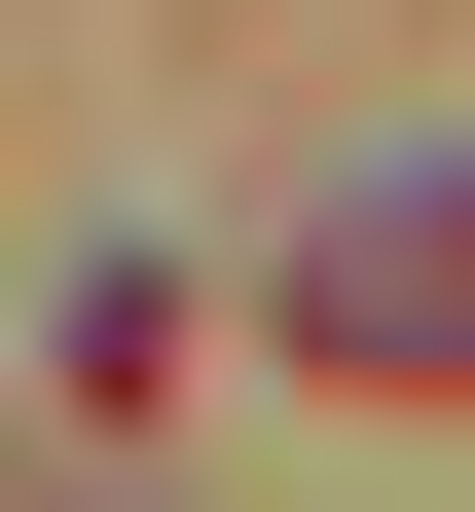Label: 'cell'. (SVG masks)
<instances>
[{"mask_svg": "<svg viewBox=\"0 0 475 512\" xmlns=\"http://www.w3.org/2000/svg\"><path fill=\"white\" fill-rule=\"evenodd\" d=\"M366 330H402V366H475V183H402V220H329V366H366Z\"/></svg>", "mask_w": 475, "mask_h": 512, "instance_id": "1", "label": "cell"}]
</instances>
